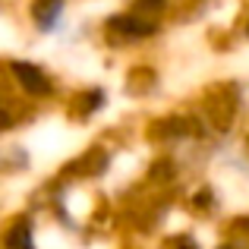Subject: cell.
I'll return each instance as SVG.
<instances>
[{
  "label": "cell",
  "mask_w": 249,
  "mask_h": 249,
  "mask_svg": "<svg viewBox=\"0 0 249 249\" xmlns=\"http://www.w3.org/2000/svg\"><path fill=\"white\" fill-rule=\"evenodd\" d=\"M13 73H16V79L22 82L25 91H32V95H48V76L41 73L38 67H32V63H13Z\"/></svg>",
  "instance_id": "cell-1"
},
{
  "label": "cell",
  "mask_w": 249,
  "mask_h": 249,
  "mask_svg": "<svg viewBox=\"0 0 249 249\" xmlns=\"http://www.w3.org/2000/svg\"><path fill=\"white\" fill-rule=\"evenodd\" d=\"M114 29L123 32V35H129V38H145V35L155 32V22H139V19H133V16H120V19H114Z\"/></svg>",
  "instance_id": "cell-2"
},
{
  "label": "cell",
  "mask_w": 249,
  "mask_h": 249,
  "mask_svg": "<svg viewBox=\"0 0 249 249\" xmlns=\"http://www.w3.org/2000/svg\"><path fill=\"white\" fill-rule=\"evenodd\" d=\"M63 3L60 0H35V6H32V13H35V19L41 25H54V19L60 16Z\"/></svg>",
  "instance_id": "cell-3"
},
{
  "label": "cell",
  "mask_w": 249,
  "mask_h": 249,
  "mask_svg": "<svg viewBox=\"0 0 249 249\" xmlns=\"http://www.w3.org/2000/svg\"><path fill=\"white\" fill-rule=\"evenodd\" d=\"M6 246L10 249H32V231H29V224H16V231L6 237Z\"/></svg>",
  "instance_id": "cell-4"
},
{
  "label": "cell",
  "mask_w": 249,
  "mask_h": 249,
  "mask_svg": "<svg viewBox=\"0 0 249 249\" xmlns=\"http://www.w3.org/2000/svg\"><path fill=\"white\" fill-rule=\"evenodd\" d=\"M164 6V0H136V10L139 13H158Z\"/></svg>",
  "instance_id": "cell-5"
},
{
  "label": "cell",
  "mask_w": 249,
  "mask_h": 249,
  "mask_svg": "<svg viewBox=\"0 0 249 249\" xmlns=\"http://www.w3.org/2000/svg\"><path fill=\"white\" fill-rule=\"evenodd\" d=\"M13 126V120H10V114H6L3 107H0V129H10Z\"/></svg>",
  "instance_id": "cell-6"
},
{
  "label": "cell",
  "mask_w": 249,
  "mask_h": 249,
  "mask_svg": "<svg viewBox=\"0 0 249 249\" xmlns=\"http://www.w3.org/2000/svg\"><path fill=\"white\" fill-rule=\"evenodd\" d=\"M177 249H193V243H189V240L186 237H183V240H177V243H174Z\"/></svg>",
  "instance_id": "cell-7"
}]
</instances>
